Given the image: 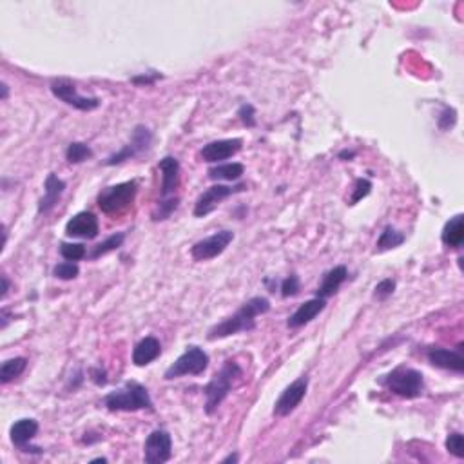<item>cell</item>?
I'll return each mask as SVG.
<instances>
[{"label": "cell", "mask_w": 464, "mask_h": 464, "mask_svg": "<svg viewBox=\"0 0 464 464\" xmlns=\"http://www.w3.org/2000/svg\"><path fill=\"white\" fill-rule=\"evenodd\" d=\"M268 310H270V301H268L267 297L256 296L253 297V300L245 301L236 314H232L227 320L214 325V327L209 330L207 339L216 341L231 337L238 332H251V330L256 328V317L263 316Z\"/></svg>", "instance_id": "1"}, {"label": "cell", "mask_w": 464, "mask_h": 464, "mask_svg": "<svg viewBox=\"0 0 464 464\" xmlns=\"http://www.w3.org/2000/svg\"><path fill=\"white\" fill-rule=\"evenodd\" d=\"M241 376H243V370H241V367L236 361L232 359L225 361L220 372L214 374V377L209 381L207 386L204 389L205 412H207L209 416H212V413L220 408V404L223 403L225 397L228 396V392H231L232 386H234V383H236Z\"/></svg>", "instance_id": "2"}, {"label": "cell", "mask_w": 464, "mask_h": 464, "mask_svg": "<svg viewBox=\"0 0 464 464\" xmlns=\"http://www.w3.org/2000/svg\"><path fill=\"white\" fill-rule=\"evenodd\" d=\"M104 406L111 412H137L152 410V399L147 389L137 381H127L122 389L109 392L104 397Z\"/></svg>", "instance_id": "3"}, {"label": "cell", "mask_w": 464, "mask_h": 464, "mask_svg": "<svg viewBox=\"0 0 464 464\" xmlns=\"http://www.w3.org/2000/svg\"><path fill=\"white\" fill-rule=\"evenodd\" d=\"M383 384L396 396L404 399H416L424 392V379L419 370L408 367H397L383 379Z\"/></svg>", "instance_id": "4"}, {"label": "cell", "mask_w": 464, "mask_h": 464, "mask_svg": "<svg viewBox=\"0 0 464 464\" xmlns=\"http://www.w3.org/2000/svg\"><path fill=\"white\" fill-rule=\"evenodd\" d=\"M138 192V184L135 180L124 181V184H116L111 187H105L104 191L98 194V207L105 214H116L127 209L129 205L135 201Z\"/></svg>", "instance_id": "5"}, {"label": "cell", "mask_w": 464, "mask_h": 464, "mask_svg": "<svg viewBox=\"0 0 464 464\" xmlns=\"http://www.w3.org/2000/svg\"><path fill=\"white\" fill-rule=\"evenodd\" d=\"M209 356L204 348L187 347L184 354L165 370V379L172 381L184 376H200L207 370Z\"/></svg>", "instance_id": "6"}, {"label": "cell", "mask_w": 464, "mask_h": 464, "mask_svg": "<svg viewBox=\"0 0 464 464\" xmlns=\"http://www.w3.org/2000/svg\"><path fill=\"white\" fill-rule=\"evenodd\" d=\"M51 93L64 104L71 105V107L78 109V111H95V109L100 107V98L96 96H84L76 91V85L73 82L64 80V78H58V80L51 82Z\"/></svg>", "instance_id": "7"}, {"label": "cell", "mask_w": 464, "mask_h": 464, "mask_svg": "<svg viewBox=\"0 0 464 464\" xmlns=\"http://www.w3.org/2000/svg\"><path fill=\"white\" fill-rule=\"evenodd\" d=\"M234 240V232L232 231H220L212 236L204 238V240L196 241L191 248V256L194 261H209L218 258L225 253V248Z\"/></svg>", "instance_id": "8"}, {"label": "cell", "mask_w": 464, "mask_h": 464, "mask_svg": "<svg viewBox=\"0 0 464 464\" xmlns=\"http://www.w3.org/2000/svg\"><path fill=\"white\" fill-rule=\"evenodd\" d=\"M151 142H152V132L149 131L145 125H137V127L132 129L131 142H129L122 151L111 154V157L104 162V165H118L125 160H131V158L138 157V154L147 151Z\"/></svg>", "instance_id": "9"}, {"label": "cell", "mask_w": 464, "mask_h": 464, "mask_svg": "<svg viewBox=\"0 0 464 464\" xmlns=\"http://www.w3.org/2000/svg\"><path fill=\"white\" fill-rule=\"evenodd\" d=\"M172 455L171 433L165 430H154L149 433L144 444V460L147 464H164Z\"/></svg>", "instance_id": "10"}, {"label": "cell", "mask_w": 464, "mask_h": 464, "mask_svg": "<svg viewBox=\"0 0 464 464\" xmlns=\"http://www.w3.org/2000/svg\"><path fill=\"white\" fill-rule=\"evenodd\" d=\"M245 185H236V187H228V185H212L209 187L207 191L201 192L200 196H198L196 205H194V216L196 218H205L207 214H211L214 209L220 205V201H223L225 198L232 196V194H236V192L245 191Z\"/></svg>", "instance_id": "11"}, {"label": "cell", "mask_w": 464, "mask_h": 464, "mask_svg": "<svg viewBox=\"0 0 464 464\" xmlns=\"http://www.w3.org/2000/svg\"><path fill=\"white\" fill-rule=\"evenodd\" d=\"M308 390V377H300L294 381L292 384H288L287 389L281 392V396L278 397L276 404H274V416L278 417H287L288 413H292L294 410L301 404V401L305 399Z\"/></svg>", "instance_id": "12"}, {"label": "cell", "mask_w": 464, "mask_h": 464, "mask_svg": "<svg viewBox=\"0 0 464 464\" xmlns=\"http://www.w3.org/2000/svg\"><path fill=\"white\" fill-rule=\"evenodd\" d=\"M38 433V423L35 419H21L16 421L15 424L9 430V436H11V443L15 444L16 448L22 450L26 453H35V455H41L44 450L41 446H33L31 441L35 439V436Z\"/></svg>", "instance_id": "13"}, {"label": "cell", "mask_w": 464, "mask_h": 464, "mask_svg": "<svg viewBox=\"0 0 464 464\" xmlns=\"http://www.w3.org/2000/svg\"><path fill=\"white\" fill-rule=\"evenodd\" d=\"M98 218L93 212H78L65 223V234L69 238H82V240H93L98 236Z\"/></svg>", "instance_id": "14"}, {"label": "cell", "mask_w": 464, "mask_h": 464, "mask_svg": "<svg viewBox=\"0 0 464 464\" xmlns=\"http://www.w3.org/2000/svg\"><path fill=\"white\" fill-rule=\"evenodd\" d=\"M241 145H243V142H241L240 138L211 142V144L204 145L200 157L201 160L207 162V164H220V162L228 160V158L234 157L236 152H240Z\"/></svg>", "instance_id": "15"}, {"label": "cell", "mask_w": 464, "mask_h": 464, "mask_svg": "<svg viewBox=\"0 0 464 464\" xmlns=\"http://www.w3.org/2000/svg\"><path fill=\"white\" fill-rule=\"evenodd\" d=\"M158 169L162 172V187H160V200H169L176 198L174 192L180 187V162L174 157H165L160 160Z\"/></svg>", "instance_id": "16"}, {"label": "cell", "mask_w": 464, "mask_h": 464, "mask_svg": "<svg viewBox=\"0 0 464 464\" xmlns=\"http://www.w3.org/2000/svg\"><path fill=\"white\" fill-rule=\"evenodd\" d=\"M325 307H327V300H321V297H314V300L305 301V303H301L300 307H297L296 312L288 317L287 327L294 330V328H300L303 327V325L310 323L312 320H316V316H320V314L323 312Z\"/></svg>", "instance_id": "17"}, {"label": "cell", "mask_w": 464, "mask_h": 464, "mask_svg": "<svg viewBox=\"0 0 464 464\" xmlns=\"http://www.w3.org/2000/svg\"><path fill=\"white\" fill-rule=\"evenodd\" d=\"M428 361L437 367V369L443 370H452V372L460 374L464 370V359L459 352L455 350H446V348H430L428 352Z\"/></svg>", "instance_id": "18"}, {"label": "cell", "mask_w": 464, "mask_h": 464, "mask_svg": "<svg viewBox=\"0 0 464 464\" xmlns=\"http://www.w3.org/2000/svg\"><path fill=\"white\" fill-rule=\"evenodd\" d=\"M65 191V181L60 180V178L56 176V174H48V178H46L44 181V196L41 198V201H38V214H46V212L51 211L53 207H55L56 204H58V200H60V196L64 194Z\"/></svg>", "instance_id": "19"}, {"label": "cell", "mask_w": 464, "mask_h": 464, "mask_svg": "<svg viewBox=\"0 0 464 464\" xmlns=\"http://www.w3.org/2000/svg\"><path fill=\"white\" fill-rule=\"evenodd\" d=\"M348 278V268L344 265H337V267L330 268L327 274L323 276V281L320 283L316 290V297H321V300H328L330 296L339 290L341 285L347 281Z\"/></svg>", "instance_id": "20"}, {"label": "cell", "mask_w": 464, "mask_h": 464, "mask_svg": "<svg viewBox=\"0 0 464 464\" xmlns=\"http://www.w3.org/2000/svg\"><path fill=\"white\" fill-rule=\"evenodd\" d=\"M162 354V344L157 337H144L140 343L135 347L132 350V363L137 367H145V364H151L152 361L158 359Z\"/></svg>", "instance_id": "21"}, {"label": "cell", "mask_w": 464, "mask_h": 464, "mask_svg": "<svg viewBox=\"0 0 464 464\" xmlns=\"http://www.w3.org/2000/svg\"><path fill=\"white\" fill-rule=\"evenodd\" d=\"M441 240L446 247L450 248H459L464 243V218L463 214L450 218V221H446L443 232H441Z\"/></svg>", "instance_id": "22"}, {"label": "cell", "mask_w": 464, "mask_h": 464, "mask_svg": "<svg viewBox=\"0 0 464 464\" xmlns=\"http://www.w3.org/2000/svg\"><path fill=\"white\" fill-rule=\"evenodd\" d=\"M245 165L232 162V164H220L209 169V178L211 180H225V181H236L243 176Z\"/></svg>", "instance_id": "23"}, {"label": "cell", "mask_w": 464, "mask_h": 464, "mask_svg": "<svg viewBox=\"0 0 464 464\" xmlns=\"http://www.w3.org/2000/svg\"><path fill=\"white\" fill-rule=\"evenodd\" d=\"M404 234L399 232L394 227H384L383 232H381L379 240H377V253H384V251H390V248H396L399 245L404 243Z\"/></svg>", "instance_id": "24"}, {"label": "cell", "mask_w": 464, "mask_h": 464, "mask_svg": "<svg viewBox=\"0 0 464 464\" xmlns=\"http://www.w3.org/2000/svg\"><path fill=\"white\" fill-rule=\"evenodd\" d=\"M26 367H28V359L26 357H15V359L6 361L2 364V369H0V381H2V384H8L9 381L21 376L26 370Z\"/></svg>", "instance_id": "25"}, {"label": "cell", "mask_w": 464, "mask_h": 464, "mask_svg": "<svg viewBox=\"0 0 464 464\" xmlns=\"http://www.w3.org/2000/svg\"><path fill=\"white\" fill-rule=\"evenodd\" d=\"M124 240H125V232H116V234L109 236L105 241L96 245V247L93 248V253L89 254V258H91V260H98L100 256H105V254L112 253V251H116L118 247H122Z\"/></svg>", "instance_id": "26"}, {"label": "cell", "mask_w": 464, "mask_h": 464, "mask_svg": "<svg viewBox=\"0 0 464 464\" xmlns=\"http://www.w3.org/2000/svg\"><path fill=\"white\" fill-rule=\"evenodd\" d=\"M93 157V149L84 142H73L69 144L68 151H65V158L69 164H82V162L89 160Z\"/></svg>", "instance_id": "27"}, {"label": "cell", "mask_w": 464, "mask_h": 464, "mask_svg": "<svg viewBox=\"0 0 464 464\" xmlns=\"http://www.w3.org/2000/svg\"><path fill=\"white\" fill-rule=\"evenodd\" d=\"M180 200L176 198H169V200H158L157 209L152 211V221H164L171 218V214L178 209Z\"/></svg>", "instance_id": "28"}, {"label": "cell", "mask_w": 464, "mask_h": 464, "mask_svg": "<svg viewBox=\"0 0 464 464\" xmlns=\"http://www.w3.org/2000/svg\"><path fill=\"white\" fill-rule=\"evenodd\" d=\"M60 254L65 261H80L88 256V251L82 243H60Z\"/></svg>", "instance_id": "29"}, {"label": "cell", "mask_w": 464, "mask_h": 464, "mask_svg": "<svg viewBox=\"0 0 464 464\" xmlns=\"http://www.w3.org/2000/svg\"><path fill=\"white\" fill-rule=\"evenodd\" d=\"M78 274H80V267L75 261H64V263L55 265V268H53V276L64 281L75 280Z\"/></svg>", "instance_id": "30"}, {"label": "cell", "mask_w": 464, "mask_h": 464, "mask_svg": "<svg viewBox=\"0 0 464 464\" xmlns=\"http://www.w3.org/2000/svg\"><path fill=\"white\" fill-rule=\"evenodd\" d=\"M370 191H372V181L367 180V178H359V180H356V184H354L352 196H350L348 204L356 205L357 201H361L363 198L369 196Z\"/></svg>", "instance_id": "31"}, {"label": "cell", "mask_w": 464, "mask_h": 464, "mask_svg": "<svg viewBox=\"0 0 464 464\" xmlns=\"http://www.w3.org/2000/svg\"><path fill=\"white\" fill-rule=\"evenodd\" d=\"M446 450H448L452 455H455L457 459H463L464 457V441L463 436L459 432L450 433L448 439H446Z\"/></svg>", "instance_id": "32"}, {"label": "cell", "mask_w": 464, "mask_h": 464, "mask_svg": "<svg viewBox=\"0 0 464 464\" xmlns=\"http://www.w3.org/2000/svg\"><path fill=\"white\" fill-rule=\"evenodd\" d=\"M297 292H300V278L296 274H290V276L281 281V296L292 297Z\"/></svg>", "instance_id": "33"}, {"label": "cell", "mask_w": 464, "mask_h": 464, "mask_svg": "<svg viewBox=\"0 0 464 464\" xmlns=\"http://www.w3.org/2000/svg\"><path fill=\"white\" fill-rule=\"evenodd\" d=\"M455 122H457V112L455 109L452 107H444L443 112L439 115V118H437V124H439V127L443 129V131L452 129L453 125H455Z\"/></svg>", "instance_id": "34"}, {"label": "cell", "mask_w": 464, "mask_h": 464, "mask_svg": "<svg viewBox=\"0 0 464 464\" xmlns=\"http://www.w3.org/2000/svg\"><path fill=\"white\" fill-rule=\"evenodd\" d=\"M394 290H396V281L389 278V280H383L376 285V292H374V296H376L377 300L383 301L386 300V297L392 296Z\"/></svg>", "instance_id": "35"}, {"label": "cell", "mask_w": 464, "mask_h": 464, "mask_svg": "<svg viewBox=\"0 0 464 464\" xmlns=\"http://www.w3.org/2000/svg\"><path fill=\"white\" fill-rule=\"evenodd\" d=\"M238 116H240V120L247 127H254L256 125V109H254V105L243 104L240 107V111H238Z\"/></svg>", "instance_id": "36"}, {"label": "cell", "mask_w": 464, "mask_h": 464, "mask_svg": "<svg viewBox=\"0 0 464 464\" xmlns=\"http://www.w3.org/2000/svg\"><path fill=\"white\" fill-rule=\"evenodd\" d=\"M89 376H91V381L95 384H98V386H104L105 383H107V372H105L104 369H91L89 370Z\"/></svg>", "instance_id": "37"}, {"label": "cell", "mask_w": 464, "mask_h": 464, "mask_svg": "<svg viewBox=\"0 0 464 464\" xmlns=\"http://www.w3.org/2000/svg\"><path fill=\"white\" fill-rule=\"evenodd\" d=\"M158 78H162V75H160V73H154L152 76H149V75L132 76L131 82H132V84H137V85H149V84H154Z\"/></svg>", "instance_id": "38"}, {"label": "cell", "mask_w": 464, "mask_h": 464, "mask_svg": "<svg viewBox=\"0 0 464 464\" xmlns=\"http://www.w3.org/2000/svg\"><path fill=\"white\" fill-rule=\"evenodd\" d=\"M354 157H356V152H354V151H341L339 152V158H341V160H344V162L352 160Z\"/></svg>", "instance_id": "39"}, {"label": "cell", "mask_w": 464, "mask_h": 464, "mask_svg": "<svg viewBox=\"0 0 464 464\" xmlns=\"http://www.w3.org/2000/svg\"><path fill=\"white\" fill-rule=\"evenodd\" d=\"M8 290H9V281H8V278L2 276V300L8 296Z\"/></svg>", "instance_id": "40"}, {"label": "cell", "mask_w": 464, "mask_h": 464, "mask_svg": "<svg viewBox=\"0 0 464 464\" xmlns=\"http://www.w3.org/2000/svg\"><path fill=\"white\" fill-rule=\"evenodd\" d=\"M8 93H9V88L6 84H2V100H6V98H8Z\"/></svg>", "instance_id": "41"}, {"label": "cell", "mask_w": 464, "mask_h": 464, "mask_svg": "<svg viewBox=\"0 0 464 464\" xmlns=\"http://www.w3.org/2000/svg\"><path fill=\"white\" fill-rule=\"evenodd\" d=\"M231 460L232 463H238V455H228L227 459H223V463H231Z\"/></svg>", "instance_id": "42"}]
</instances>
